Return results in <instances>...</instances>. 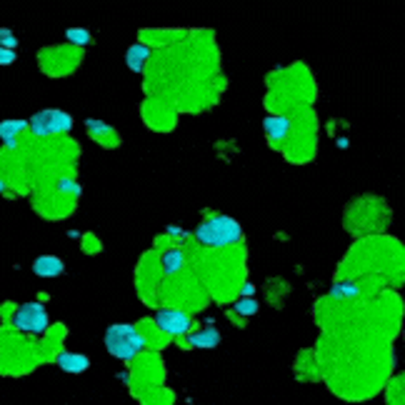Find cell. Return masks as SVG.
Returning a JSON list of instances; mask_svg holds the SVG:
<instances>
[{"mask_svg":"<svg viewBox=\"0 0 405 405\" xmlns=\"http://www.w3.org/2000/svg\"><path fill=\"white\" fill-rule=\"evenodd\" d=\"M195 238L208 248H228L240 243L243 228H240L238 220H233L228 215H211L198 225Z\"/></svg>","mask_w":405,"mask_h":405,"instance_id":"cell-1","label":"cell"},{"mask_svg":"<svg viewBox=\"0 0 405 405\" xmlns=\"http://www.w3.org/2000/svg\"><path fill=\"white\" fill-rule=\"evenodd\" d=\"M145 336L138 331V326L128 323H115L105 331V348L110 355L120 360H133L145 350Z\"/></svg>","mask_w":405,"mask_h":405,"instance_id":"cell-2","label":"cell"},{"mask_svg":"<svg viewBox=\"0 0 405 405\" xmlns=\"http://www.w3.org/2000/svg\"><path fill=\"white\" fill-rule=\"evenodd\" d=\"M28 131L35 138H58L73 131V115L58 108L38 110L33 118L28 120Z\"/></svg>","mask_w":405,"mask_h":405,"instance_id":"cell-3","label":"cell"},{"mask_svg":"<svg viewBox=\"0 0 405 405\" xmlns=\"http://www.w3.org/2000/svg\"><path fill=\"white\" fill-rule=\"evenodd\" d=\"M48 326H51L48 310L40 303H23L13 313V328L25 336H43L48 333Z\"/></svg>","mask_w":405,"mask_h":405,"instance_id":"cell-4","label":"cell"},{"mask_svg":"<svg viewBox=\"0 0 405 405\" xmlns=\"http://www.w3.org/2000/svg\"><path fill=\"white\" fill-rule=\"evenodd\" d=\"M80 53L73 46H55V48H43L40 53V68L48 75H68L78 65Z\"/></svg>","mask_w":405,"mask_h":405,"instance_id":"cell-5","label":"cell"},{"mask_svg":"<svg viewBox=\"0 0 405 405\" xmlns=\"http://www.w3.org/2000/svg\"><path fill=\"white\" fill-rule=\"evenodd\" d=\"M155 326L160 328V333L173 338H183L190 333L193 328V320L185 310H178V308H160L155 313Z\"/></svg>","mask_w":405,"mask_h":405,"instance_id":"cell-6","label":"cell"},{"mask_svg":"<svg viewBox=\"0 0 405 405\" xmlns=\"http://www.w3.org/2000/svg\"><path fill=\"white\" fill-rule=\"evenodd\" d=\"M28 133V120H3L0 123V140L8 150H15L20 143V135Z\"/></svg>","mask_w":405,"mask_h":405,"instance_id":"cell-7","label":"cell"},{"mask_svg":"<svg viewBox=\"0 0 405 405\" xmlns=\"http://www.w3.org/2000/svg\"><path fill=\"white\" fill-rule=\"evenodd\" d=\"M58 368L65 373H73V376H78V373H86L88 368H91V358L83 353H70V350H60L55 358Z\"/></svg>","mask_w":405,"mask_h":405,"instance_id":"cell-8","label":"cell"},{"mask_svg":"<svg viewBox=\"0 0 405 405\" xmlns=\"http://www.w3.org/2000/svg\"><path fill=\"white\" fill-rule=\"evenodd\" d=\"M33 273L38 278H58L65 273V263L58 255H40L33 263Z\"/></svg>","mask_w":405,"mask_h":405,"instance_id":"cell-9","label":"cell"},{"mask_svg":"<svg viewBox=\"0 0 405 405\" xmlns=\"http://www.w3.org/2000/svg\"><path fill=\"white\" fill-rule=\"evenodd\" d=\"M188 345L190 348H215L220 345V333L215 328H203V331H190L188 333Z\"/></svg>","mask_w":405,"mask_h":405,"instance_id":"cell-10","label":"cell"},{"mask_svg":"<svg viewBox=\"0 0 405 405\" xmlns=\"http://www.w3.org/2000/svg\"><path fill=\"white\" fill-rule=\"evenodd\" d=\"M148 58H150V48L145 46V43H135V46L128 48L126 63H128V68H131L133 73H143L145 63H148Z\"/></svg>","mask_w":405,"mask_h":405,"instance_id":"cell-11","label":"cell"},{"mask_svg":"<svg viewBox=\"0 0 405 405\" xmlns=\"http://www.w3.org/2000/svg\"><path fill=\"white\" fill-rule=\"evenodd\" d=\"M263 128H265V135H268L270 140H283V138L288 135V131H291V120L283 118V115H268L265 123H263Z\"/></svg>","mask_w":405,"mask_h":405,"instance_id":"cell-12","label":"cell"},{"mask_svg":"<svg viewBox=\"0 0 405 405\" xmlns=\"http://www.w3.org/2000/svg\"><path fill=\"white\" fill-rule=\"evenodd\" d=\"M88 128V135L93 138V140H98V143H115L118 138H115L113 128L108 126V123H103V120H88L86 123Z\"/></svg>","mask_w":405,"mask_h":405,"instance_id":"cell-13","label":"cell"},{"mask_svg":"<svg viewBox=\"0 0 405 405\" xmlns=\"http://www.w3.org/2000/svg\"><path fill=\"white\" fill-rule=\"evenodd\" d=\"M183 265H185V253L180 251V248H171V251L163 253V270H166L168 275L180 273Z\"/></svg>","mask_w":405,"mask_h":405,"instance_id":"cell-14","label":"cell"},{"mask_svg":"<svg viewBox=\"0 0 405 405\" xmlns=\"http://www.w3.org/2000/svg\"><path fill=\"white\" fill-rule=\"evenodd\" d=\"M65 38H68V43L73 48H86L93 43L91 30H86V28H68L65 30Z\"/></svg>","mask_w":405,"mask_h":405,"instance_id":"cell-15","label":"cell"},{"mask_svg":"<svg viewBox=\"0 0 405 405\" xmlns=\"http://www.w3.org/2000/svg\"><path fill=\"white\" fill-rule=\"evenodd\" d=\"M331 293L333 298H355L358 296V286L355 283H336Z\"/></svg>","mask_w":405,"mask_h":405,"instance_id":"cell-16","label":"cell"},{"mask_svg":"<svg viewBox=\"0 0 405 405\" xmlns=\"http://www.w3.org/2000/svg\"><path fill=\"white\" fill-rule=\"evenodd\" d=\"M235 310H238L240 315H255L258 313V303L253 300V298H243V300L235 303Z\"/></svg>","mask_w":405,"mask_h":405,"instance_id":"cell-17","label":"cell"},{"mask_svg":"<svg viewBox=\"0 0 405 405\" xmlns=\"http://www.w3.org/2000/svg\"><path fill=\"white\" fill-rule=\"evenodd\" d=\"M0 48H8V51L18 48V38L8 28H0Z\"/></svg>","mask_w":405,"mask_h":405,"instance_id":"cell-18","label":"cell"},{"mask_svg":"<svg viewBox=\"0 0 405 405\" xmlns=\"http://www.w3.org/2000/svg\"><path fill=\"white\" fill-rule=\"evenodd\" d=\"M18 60L15 51H8V48H0V65H13Z\"/></svg>","mask_w":405,"mask_h":405,"instance_id":"cell-19","label":"cell"},{"mask_svg":"<svg viewBox=\"0 0 405 405\" xmlns=\"http://www.w3.org/2000/svg\"><path fill=\"white\" fill-rule=\"evenodd\" d=\"M8 183H6V175H3V168H0V193H6Z\"/></svg>","mask_w":405,"mask_h":405,"instance_id":"cell-20","label":"cell"},{"mask_svg":"<svg viewBox=\"0 0 405 405\" xmlns=\"http://www.w3.org/2000/svg\"><path fill=\"white\" fill-rule=\"evenodd\" d=\"M253 293H255V288H253V286H246V288H243V296H246V298H251Z\"/></svg>","mask_w":405,"mask_h":405,"instance_id":"cell-21","label":"cell"}]
</instances>
